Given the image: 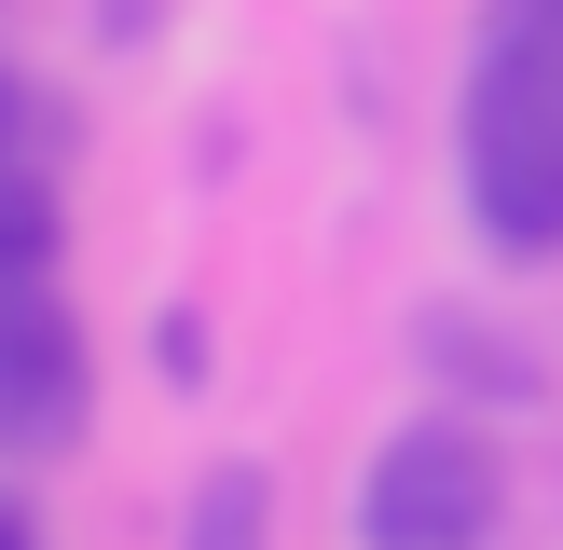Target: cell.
Returning a JSON list of instances; mask_svg holds the SVG:
<instances>
[{
	"mask_svg": "<svg viewBox=\"0 0 563 550\" xmlns=\"http://www.w3.org/2000/svg\"><path fill=\"white\" fill-rule=\"evenodd\" d=\"M97 413L82 372V317L55 302V275H0V454H55Z\"/></svg>",
	"mask_w": 563,
	"mask_h": 550,
	"instance_id": "7a4b0ae2",
	"label": "cell"
},
{
	"mask_svg": "<svg viewBox=\"0 0 563 550\" xmlns=\"http://www.w3.org/2000/svg\"><path fill=\"white\" fill-rule=\"evenodd\" d=\"M509 482H495L482 427H399L357 482V550H482Z\"/></svg>",
	"mask_w": 563,
	"mask_h": 550,
	"instance_id": "6da1fadb",
	"label": "cell"
},
{
	"mask_svg": "<svg viewBox=\"0 0 563 550\" xmlns=\"http://www.w3.org/2000/svg\"><path fill=\"white\" fill-rule=\"evenodd\" d=\"M0 550H42V522H27V509H14V495H0Z\"/></svg>",
	"mask_w": 563,
	"mask_h": 550,
	"instance_id": "9c48e42d",
	"label": "cell"
},
{
	"mask_svg": "<svg viewBox=\"0 0 563 550\" xmlns=\"http://www.w3.org/2000/svg\"><path fill=\"white\" fill-rule=\"evenodd\" d=\"M467 138H563V0H495L482 14Z\"/></svg>",
	"mask_w": 563,
	"mask_h": 550,
	"instance_id": "3957f363",
	"label": "cell"
},
{
	"mask_svg": "<svg viewBox=\"0 0 563 550\" xmlns=\"http://www.w3.org/2000/svg\"><path fill=\"white\" fill-rule=\"evenodd\" d=\"M69 207H55V165H0V275H55Z\"/></svg>",
	"mask_w": 563,
	"mask_h": 550,
	"instance_id": "8992f818",
	"label": "cell"
},
{
	"mask_svg": "<svg viewBox=\"0 0 563 550\" xmlns=\"http://www.w3.org/2000/svg\"><path fill=\"white\" fill-rule=\"evenodd\" d=\"M467 220L509 262L563 248V138H467Z\"/></svg>",
	"mask_w": 563,
	"mask_h": 550,
	"instance_id": "277c9868",
	"label": "cell"
},
{
	"mask_svg": "<svg viewBox=\"0 0 563 550\" xmlns=\"http://www.w3.org/2000/svg\"><path fill=\"white\" fill-rule=\"evenodd\" d=\"M69 152V110H55V82L0 69V165H55Z\"/></svg>",
	"mask_w": 563,
	"mask_h": 550,
	"instance_id": "52a82bcc",
	"label": "cell"
},
{
	"mask_svg": "<svg viewBox=\"0 0 563 550\" xmlns=\"http://www.w3.org/2000/svg\"><path fill=\"white\" fill-rule=\"evenodd\" d=\"M179 550H275V468L262 454H220L179 509Z\"/></svg>",
	"mask_w": 563,
	"mask_h": 550,
	"instance_id": "5b68a950",
	"label": "cell"
},
{
	"mask_svg": "<svg viewBox=\"0 0 563 550\" xmlns=\"http://www.w3.org/2000/svg\"><path fill=\"white\" fill-rule=\"evenodd\" d=\"M152 372H165V385H207V317H165V330H152Z\"/></svg>",
	"mask_w": 563,
	"mask_h": 550,
	"instance_id": "ba28073f",
	"label": "cell"
}]
</instances>
